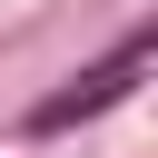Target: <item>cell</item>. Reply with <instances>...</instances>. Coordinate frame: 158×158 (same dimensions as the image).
I'll return each instance as SVG.
<instances>
[{
    "mask_svg": "<svg viewBox=\"0 0 158 158\" xmlns=\"http://www.w3.org/2000/svg\"><path fill=\"white\" fill-rule=\"evenodd\" d=\"M138 59H148V40H118V49H109V59H99V69L79 79V89H59V99H40V118H30V128H69V118H99L109 99H128V79H138Z\"/></svg>",
    "mask_w": 158,
    "mask_h": 158,
    "instance_id": "6da1fadb",
    "label": "cell"
}]
</instances>
